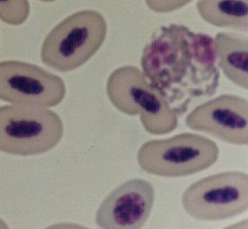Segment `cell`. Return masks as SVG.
<instances>
[{"mask_svg":"<svg viewBox=\"0 0 248 229\" xmlns=\"http://www.w3.org/2000/svg\"><path fill=\"white\" fill-rule=\"evenodd\" d=\"M155 200L153 184L141 178L127 180L105 197L96 212L95 223L104 229H141Z\"/></svg>","mask_w":248,"mask_h":229,"instance_id":"obj_9","label":"cell"},{"mask_svg":"<svg viewBox=\"0 0 248 229\" xmlns=\"http://www.w3.org/2000/svg\"><path fill=\"white\" fill-rule=\"evenodd\" d=\"M107 32L102 13L93 10L76 12L46 35L41 46V60L59 72L78 69L100 50Z\"/></svg>","mask_w":248,"mask_h":229,"instance_id":"obj_2","label":"cell"},{"mask_svg":"<svg viewBox=\"0 0 248 229\" xmlns=\"http://www.w3.org/2000/svg\"><path fill=\"white\" fill-rule=\"evenodd\" d=\"M8 229V225L5 223L4 220H2V219L0 218V229Z\"/></svg>","mask_w":248,"mask_h":229,"instance_id":"obj_14","label":"cell"},{"mask_svg":"<svg viewBox=\"0 0 248 229\" xmlns=\"http://www.w3.org/2000/svg\"><path fill=\"white\" fill-rule=\"evenodd\" d=\"M106 93L117 111L139 115L144 130L151 135L164 136L179 126V116L135 66L114 70L106 83Z\"/></svg>","mask_w":248,"mask_h":229,"instance_id":"obj_3","label":"cell"},{"mask_svg":"<svg viewBox=\"0 0 248 229\" xmlns=\"http://www.w3.org/2000/svg\"><path fill=\"white\" fill-rule=\"evenodd\" d=\"M64 134L62 120L48 108L13 104L0 107V151L16 156L46 153Z\"/></svg>","mask_w":248,"mask_h":229,"instance_id":"obj_4","label":"cell"},{"mask_svg":"<svg viewBox=\"0 0 248 229\" xmlns=\"http://www.w3.org/2000/svg\"><path fill=\"white\" fill-rule=\"evenodd\" d=\"M196 8L210 25L248 33V0H198Z\"/></svg>","mask_w":248,"mask_h":229,"instance_id":"obj_11","label":"cell"},{"mask_svg":"<svg viewBox=\"0 0 248 229\" xmlns=\"http://www.w3.org/2000/svg\"><path fill=\"white\" fill-rule=\"evenodd\" d=\"M214 41L217 65L223 74L239 87L248 90V35L220 32Z\"/></svg>","mask_w":248,"mask_h":229,"instance_id":"obj_10","label":"cell"},{"mask_svg":"<svg viewBox=\"0 0 248 229\" xmlns=\"http://www.w3.org/2000/svg\"><path fill=\"white\" fill-rule=\"evenodd\" d=\"M39 1H42V2H54L56 0H39Z\"/></svg>","mask_w":248,"mask_h":229,"instance_id":"obj_15","label":"cell"},{"mask_svg":"<svg viewBox=\"0 0 248 229\" xmlns=\"http://www.w3.org/2000/svg\"><path fill=\"white\" fill-rule=\"evenodd\" d=\"M181 203L197 221L215 222L238 216L248 210V174L229 171L203 177L185 189Z\"/></svg>","mask_w":248,"mask_h":229,"instance_id":"obj_6","label":"cell"},{"mask_svg":"<svg viewBox=\"0 0 248 229\" xmlns=\"http://www.w3.org/2000/svg\"><path fill=\"white\" fill-rule=\"evenodd\" d=\"M214 38L181 24L162 26L143 47L142 73L175 114H185L196 100L219 86Z\"/></svg>","mask_w":248,"mask_h":229,"instance_id":"obj_1","label":"cell"},{"mask_svg":"<svg viewBox=\"0 0 248 229\" xmlns=\"http://www.w3.org/2000/svg\"><path fill=\"white\" fill-rule=\"evenodd\" d=\"M66 95L64 81L45 69L21 60L0 62V100L12 104L56 107Z\"/></svg>","mask_w":248,"mask_h":229,"instance_id":"obj_7","label":"cell"},{"mask_svg":"<svg viewBox=\"0 0 248 229\" xmlns=\"http://www.w3.org/2000/svg\"><path fill=\"white\" fill-rule=\"evenodd\" d=\"M30 15L28 0H0V20L12 26L21 25Z\"/></svg>","mask_w":248,"mask_h":229,"instance_id":"obj_12","label":"cell"},{"mask_svg":"<svg viewBox=\"0 0 248 229\" xmlns=\"http://www.w3.org/2000/svg\"><path fill=\"white\" fill-rule=\"evenodd\" d=\"M192 0H145L147 7L155 13H170L181 10Z\"/></svg>","mask_w":248,"mask_h":229,"instance_id":"obj_13","label":"cell"},{"mask_svg":"<svg viewBox=\"0 0 248 229\" xmlns=\"http://www.w3.org/2000/svg\"><path fill=\"white\" fill-rule=\"evenodd\" d=\"M185 124L192 131L202 132L225 143L248 144V100L223 94L195 107L187 115Z\"/></svg>","mask_w":248,"mask_h":229,"instance_id":"obj_8","label":"cell"},{"mask_svg":"<svg viewBox=\"0 0 248 229\" xmlns=\"http://www.w3.org/2000/svg\"><path fill=\"white\" fill-rule=\"evenodd\" d=\"M219 158V148L210 138L182 133L165 139L149 140L138 150L140 167L161 177H183L203 172Z\"/></svg>","mask_w":248,"mask_h":229,"instance_id":"obj_5","label":"cell"}]
</instances>
